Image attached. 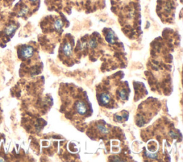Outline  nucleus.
<instances>
[{"mask_svg":"<svg viewBox=\"0 0 183 162\" xmlns=\"http://www.w3.org/2000/svg\"><path fill=\"white\" fill-rule=\"evenodd\" d=\"M33 54H34V49L33 47H31V46H27V47H25L22 49H21V56L25 59H29L30 57H32V55H33Z\"/></svg>","mask_w":183,"mask_h":162,"instance_id":"obj_1","label":"nucleus"},{"mask_svg":"<svg viewBox=\"0 0 183 162\" xmlns=\"http://www.w3.org/2000/svg\"><path fill=\"white\" fill-rule=\"evenodd\" d=\"M62 53L64 54V56H70L72 54V47L71 44L69 42H66L63 46L62 47Z\"/></svg>","mask_w":183,"mask_h":162,"instance_id":"obj_2","label":"nucleus"},{"mask_svg":"<svg viewBox=\"0 0 183 162\" xmlns=\"http://www.w3.org/2000/svg\"><path fill=\"white\" fill-rule=\"evenodd\" d=\"M62 26H63V23H62V21L61 20V19H56L55 21H54V29H55L56 30H57V31H60V30L62 29Z\"/></svg>","mask_w":183,"mask_h":162,"instance_id":"obj_3","label":"nucleus"},{"mask_svg":"<svg viewBox=\"0 0 183 162\" xmlns=\"http://www.w3.org/2000/svg\"><path fill=\"white\" fill-rule=\"evenodd\" d=\"M16 29H17V27H16V26L15 25H10L9 26V27L6 28V29H5V33H6V34H7V35H10V34H12L13 32H14L15 30H16Z\"/></svg>","mask_w":183,"mask_h":162,"instance_id":"obj_4","label":"nucleus"},{"mask_svg":"<svg viewBox=\"0 0 183 162\" xmlns=\"http://www.w3.org/2000/svg\"><path fill=\"white\" fill-rule=\"evenodd\" d=\"M114 37H115L114 33H113L112 32L108 33L107 36V37H106L107 41L108 42L110 43V44L114 43Z\"/></svg>","mask_w":183,"mask_h":162,"instance_id":"obj_5","label":"nucleus"},{"mask_svg":"<svg viewBox=\"0 0 183 162\" xmlns=\"http://www.w3.org/2000/svg\"><path fill=\"white\" fill-rule=\"evenodd\" d=\"M89 46H90L91 48L95 47L96 46H97V41L95 40H91L90 42H89Z\"/></svg>","mask_w":183,"mask_h":162,"instance_id":"obj_6","label":"nucleus"},{"mask_svg":"<svg viewBox=\"0 0 183 162\" xmlns=\"http://www.w3.org/2000/svg\"><path fill=\"white\" fill-rule=\"evenodd\" d=\"M4 161V159H2V158H0V161Z\"/></svg>","mask_w":183,"mask_h":162,"instance_id":"obj_7","label":"nucleus"},{"mask_svg":"<svg viewBox=\"0 0 183 162\" xmlns=\"http://www.w3.org/2000/svg\"><path fill=\"white\" fill-rule=\"evenodd\" d=\"M30 1H31V2H35V1H37V0H30Z\"/></svg>","mask_w":183,"mask_h":162,"instance_id":"obj_8","label":"nucleus"}]
</instances>
